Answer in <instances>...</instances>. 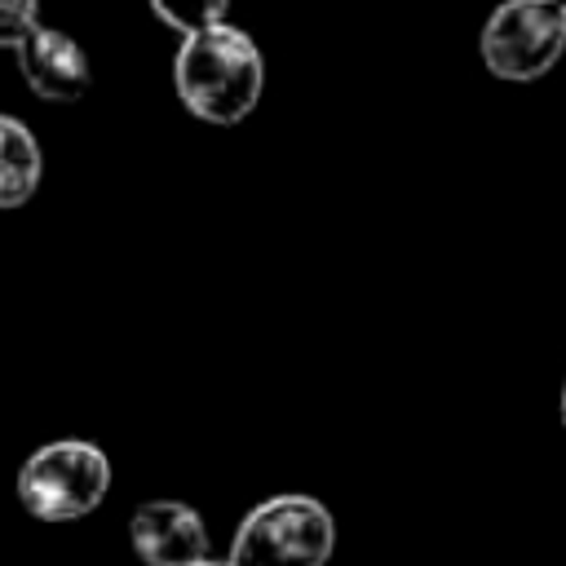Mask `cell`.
<instances>
[{
    "instance_id": "1",
    "label": "cell",
    "mask_w": 566,
    "mask_h": 566,
    "mask_svg": "<svg viewBox=\"0 0 566 566\" xmlns=\"http://www.w3.org/2000/svg\"><path fill=\"white\" fill-rule=\"evenodd\" d=\"M172 84L195 119L230 128L256 111L265 88V62L248 31L212 22L181 35V49L172 57Z\"/></svg>"
},
{
    "instance_id": "2",
    "label": "cell",
    "mask_w": 566,
    "mask_h": 566,
    "mask_svg": "<svg viewBox=\"0 0 566 566\" xmlns=\"http://www.w3.org/2000/svg\"><path fill=\"white\" fill-rule=\"evenodd\" d=\"M111 491V460L88 438L35 447L18 469V500L35 522H80Z\"/></svg>"
},
{
    "instance_id": "3",
    "label": "cell",
    "mask_w": 566,
    "mask_h": 566,
    "mask_svg": "<svg viewBox=\"0 0 566 566\" xmlns=\"http://www.w3.org/2000/svg\"><path fill=\"white\" fill-rule=\"evenodd\" d=\"M336 548V522L314 495L261 500L230 539V566H327Z\"/></svg>"
},
{
    "instance_id": "4",
    "label": "cell",
    "mask_w": 566,
    "mask_h": 566,
    "mask_svg": "<svg viewBox=\"0 0 566 566\" xmlns=\"http://www.w3.org/2000/svg\"><path fill=\"white\" fill-rule=\"evenodd\" d=\"M478 53L491 75L531 84L566 53V9L557 0H504L482 22Z\"/></svg>"
},
{
    "instance_id": "5",
    "label": "cell",
    "mask_w": 566,
    "mask_h": 566,
    "mask_svg": "<svg viewBox=\"0 0 566 566\" xmlns=\"http://www.w3.org/2000/svg\"><path fill=\"white\" fill-rule=\"evenodd\" d=\"M128 544L146 566H195L208 557V526L181 500H146L128 517Z\"/></svg>"
},
{
    "instance_id": "6",
    "label": "cell",
    "mask_w": 566,
    "mask_h": 566,
    "mask_svg": "<svg viewBox=\"0 0 566 566\" xmlns=\"http://www.w3.org/2000/svg\"><path fill=\"white\" fill-rule=\"evenodd\" d=\"M13 49H18V71H22V80H27V88L35 97H44V102H80L88 93V80H93L88 57L66 31L35 22Z\"/></svg>"
},
{
    "instance_id": "7",
    "label": "cell",
    "mask_w": 566,
    "mask_h": 566,
    "mask_svg": "<svg viewBox=\"0 0 566 566\" xmlns=\"http://www.w3.org/2000/svg\"><path fill=\"white\" fill-rule=\"evenodd\" d=\"M40 172H44V159H40L35 133L18 115L0 111V208H22L35 195Z\"/></svg>"
},
{
    "instance_id": "8",
    "label": "cell",
    "mask_w": 566,
    "mask_h": 566,
    "mask_svg": "<svg viewBox=\"0 0 566 566\" xmlns=\"http://www.w3.org/2000/svg\"><path fill=\"white\" fill-rule=\"evenodd\" d=\"M150 13L172 27V31H199V27H212V22H226V9L230 0H146Z\"/></svg>"
},
{
    "instance_id": "9",
    "label": "cell",
    "mask_w": 566,
    "mask_h": 566,
    "mask_svg": "<svg viewBox=\"0 0 566 566\" xmlns=\"http://www.w3.org/2000/svg\"><path fill=\"white\" fill-rule=\"evenodd\" d=\"M40 22V0H0V49H13Z\"/></svg>"
},
{
    "instance_id": "10",
    "label": "cell",
    "mask_w": 566,
    "mask_h": 566,
    "mask_svg": "<svg viewBox=\"0 0 566 566\" xmlns=\"http://www.w3.org/2000/svg\"><path fill=\"white\" fill-rule=\"evenodd\" d=\"M195 566H230V562H212V557H203V562H195Z\"/></svg>"
},
{
    "instance_id": "11",
    "label": "cell",
    "mask_w": 566,
    "mask_h": 566,
    "mask_svg": "<svg viewBox=\"0 0 566 566\" xmlns=\"http://www.w3.org/2000/svg\"><path fill=\"white\" fill-rule=\"evenodd\" d=\"M562 424H566V385H562Z\"/></svg>"
},
{
    "instance_id": "12",
    "label": "cell",
    "mask_w": 566,
    "mask_h": 566,
    "mask_svg": "<svg viewBox=\"0 0 566 566\" xmlns=\"http://www.w3.org/2000/svg\"><path fill=\"white\" fill-rule=\"evenodd\" d=\"M557 4H562V9H566V0H557Z\"/></svg>"
}]
</instances>
